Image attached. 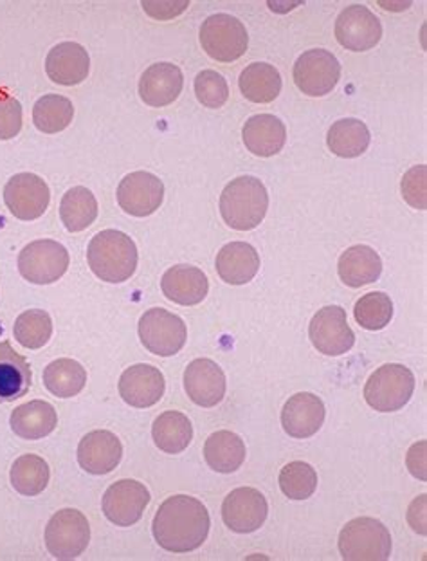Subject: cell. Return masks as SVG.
Segmentation results:
<instances>
[{"mask_svg": "<svg viewBox=\"0 0 427 561\" xmlns=\"http://www.w3.org/2000/svg\"><path fill=\"white\" fill-rule=\"evenodd\" d=\"M242 136L247 150L259 158H270L281 152L287 141L284 123L273 114H258L247 119Z\"/></svg>", "mask_w": 427, "mask_h": 561, "instance_id": "obj_26", "label": "cell"}, {"mask_svg": "<svg viewBox=\"0 0 427 561\" xmlns=\"http://www.w3.org/2000/svg\"><path fill=\"white\" fill-rule=\"evenodd\" d=\"M240 91L250 102H275L281 91V77L278 69L270 64H251L245 67L239 80Z\"/></svg>", "mask_w": 427, "mask_h": 561, "instance_id": "obj_31", "label": "cell"}, {"mask_svg": "<svg viewBox=\"0 0 427 561\" xmlns=\"http://www.w3.org/2000/svg\"><path fill=\"white\" fill-rule=\"evenodd\" d=\"M51 192L44 179L35 174H16L5 183L4 203L16 219L35 220L46 214Z\"/></svg>", "mask_w": 427, "mask_h": 561, "instance_id": "obj_13", "label": "cell"}, {"mask_svg": "<svg viewBox=\"0 0 427 561\" xmlns=\"http://www.w3.org/2000/svg\"><path fill=\"white\" fill-rule=\"evenodd\" d=\"M13 336L24 348L36 351L44 347L53 336V320L49 312L42 309L22 312L13 325Z\"/></svg>", "mask_w": 427, "mask_h": 561, "instance_id": "obj_37", "label": "cell"}, {"mask_svg": "<svg viewBox=\"0 0 427 561\" xmlns=\"http://www.w3.org/2000/svg\"><path fill=\"white\" fill-rule=\"evenodd\" d=\"M161 289L170 301L178 306H197L208 296V276L199 267L178 264L164 273Z\"/></svg>", "mask_w": 427, "mask_h": 561, "instance_id": "obj_23", "label": "cell"}, {"mask_svg": "<svg viewBox=\"0 0 427 561\" xmlns=\"http://www.w3.org/2000/svg\"><path fill=\"white\" fill-rule=\"evenodd\" d=\"M200 44L204 51L217 61H234L244 57L250 46V36L244 24L234 16L219 13L206 19L200 27Z\"/></svg>", "mask_w": 427, "mask_h": 561, "instance_id": "obj_8", "label": "cell"}, {"mask_svg": "<svg viewBox=\"0 0 427 561\" xmlns=\"http://www.w3.org/2000/svg\"><path fill=\"white\" fill-rule=\"evenodd\" d=\"M49 465L38 455H22L11 466V485L22 496L41 495L49 484Z\"/></svg>", "mask_w": 427, "mask_h": 561, "instance_id": "obj_35", "label": "cell"}, {"mask_svg": "<svg viewBox=\"0 0 427 561\" xmlns=\"http://www.w3.org/2000/svg\"><path fill=\"white\" fill-rule=\"evenodd\" d=\"M139 340L155 356H175L188 340V329L183 318L155 307L139 320Z\"/></svg>", "mask_w": 427, "mask_h": 561, "instance_id": "obj_7", "label": "cell"}, {"mask_svg": "<svg viewBox=\"0 0 427 561\" xmlns=\"http://www.w3.org/2000/svg\"><path fill=\"white\" fill-rule=\"evenodd\" d=\"M69 267V251L57 240H35L19 255V271L31 284L47 286L60 280Z\"/></svg>", "mask_w": 427, "mask_h": 561, "instance_id": "obj_9", "label": "cell"}, {"mask_svg": "<svg viewBox=\"0 0 427 561\" xmlns=\"http://www.w3.org/2000/svg\"><path fill=\"white\" fill-rule=\"evenodd\" d=\"M183 71L170 61H159L148 67L139 80V96L150 107H166L183 92Z\"/></svg>", "mask_w": 427, "mask_h": 561, "instance_id": "obj_21", "label": "cell"}, {"mask_svg": "<svg viewBox=\"0 0 427 561\" xmlns=\"http://www.w3.org/2000/svg\"><path fill=\"white\" fill-rule=\"evenodd\" d=\"M269 195L259 179L244 175L234 179L220 195V214L233 230L250 231L264 220Z\"/></svg>", "mask_w": 427, "mask_h": 561, "instance_id": "obj_3", "label": "cell"}, {"mask_svg": "<svg viewBox=\"0 0 427 561\" xmlns=\"http://www.w3.org/2000/svg\"><path fill=\"white\" fill-rule=\"evenodd\" d=\"M426 167H415L402 179L404 199L417 209H426Z\"/></svg>", "mask_w": 427, "mask_h": 561, "instance_id": "obj_42", "label": "cell"}, {"mask_svg": "<svg viewBox=\"0 0 427 561\" xmlns=\"http://www.w3.org/2000/svg\"><path fill=\"white\" fill-rule=\"evenodd\" d=\"M22 130V105L13 96H0V141L16 138Z\"/></svg>", "mask_w": 427, "mask_h": 561, "instance_id": "obj_41", "label": "cell"}, {"mask_svg": "<svg viewBox=\"0 0 427 561\" xmlns=\"http://www.w3.org/2000/svg\"><path fill=\"white\" fill-rule=\"evenodd\" d=\"M195 94L204 107L220 108L228 102L229 88L224 77L217 71H203L195 78Z\"/></svg>", "mask_w": 427, "mask_h": 561, "instance_id": "obj_40", "label": "cell"}, {"mask_svg": "<svg viewBox=\"0 0 427 561\" xmlns=\"http://www.w3.org/2000/svg\"><path fill=\"white\" fill-rule=\"evenodd\" d=\"M415 392V376L409 368L390 363L377 368L365 387V399L371 409L382 414L404 409Z\"/></svg>", "mask_w": 427, "mask_h": 561, "instance_id": "obj_5", "label": "cell"}, {"mask_svg": "<svg viewBox=\"0 0 427 561\" xmlns=\"http://www.w3.org/2000/svg\"><path fill=\"white\" fill-rule=\"evenodd\" d=\"M204 459L217 473H234L245 460V444L239 435L220 430L204 444Z\"/></svg>", "mask_w": 427, "mask_h": 561, "instance_id": "obj_29", "label": "cell"}, {"mask_svg": "<svg viewBox=\"0 0 427 561\" xmlns=\"http://www.w3.org/2000/svg\"><path fill=\"white\" fill-rule=\"evenodd\" d=\"M259 270L258 251L247 242L226 244L217 255V273L231 286H244Z\"/></svg>", "mask_w": 427, "mask_h": 561, "instance_id": "obj_25", "label": "cell"}, {"mask_svg": "<svg viewBox=\"0 0 427 561\" xmlns=\"http://www.w3.org/2000/svg\"><path fill=\"white\" fill-rule=\"evenodd\" d=\"M339 552L346 561H384L392 554V536L381 522L361 516L343 527Z\"/></svg>", "mask_w": 427, "mask_h": 561, "instance_id": "obj_4", "label": "cell"}, {"mask_svg": "<svg viewBox=\"0 0 427 561\" xmlns=\"http://www.w3.org/2000/svg\"><path fill=\"white\" fill-rule=\"evenodd\" d=\"M33 373L26 357L10 342L0 343V403H13L30 392Z\"/></svg>", "mask_w": 427, "mask_h": 561, "instance_id": "obj_24", "label": "cell"}, {"mask_svg": "<svg viewBox=\"0 0 427 561\" xmlns=\"http://www.w3.org/2000/svg\"><path fill=\"white\" fill-rule=\"evenodd\" d=\"M209 513L194 496H170L159 505L152 533L159 547L169 552H192L208 538Z\"/></svg>", "mask_w": 427, "mask_h": 561, "instance_id": "obj_1", "label": "cell"}, {"mask_svg": "<svg viewBox=\"0 0 427 561\" xmlns=\"http://www.w3.org/2000/svg\"><path fill=\"white\" fill-rule=\"evenodd\" d=\"M91 541V526L78 510H61L46 527V547L53 558L60 561L82 557Z\"/></svg>", "mask_w": 427, "mask_h": 561, "instance_id": "obj_6", "label": "cell"}, {"mask_svg": "<svg viewBox=\"0 0 427 561\" xmlns=\"http://www.w3.org/2000/svg\"><path fill=\"white\" fill-rule=\"evenodd\" d=\"M86 261L100 280L122 284L136 273L138 248L123 231H100L89 244Z\"/></svg>", "mask_w": 427, "mask_h": 561, "instance_id": "obj_2", "label": "cell"}, {"mask_svg": "<svg viewBox=\"0 0 427 561\" xmlns=\"http://www.w3.org/2000/svg\"><path fill=\"white\" fill-rule=\"evenodd\" d=\"M91 71V58L85 47L77 42H61L53 47L46 58L47 77L58 85H78Z\"/></svg>", "mask_w": 427, "mask_h": 561, "instance_id": "obj_22", "label": "cell"}, {"mask_svg": "<svg viewBox=\"0 0 427 561\" xmlns=\"http://www.w3.org/2000/svg\"><path fill=\"white\" fill-rule=\"evenodd\" d=\"M122 457V440L108 430L91 432L78 444V462L86 473H111L119 466Z\"/></svg>", "mask_w": 427, "mask_h": 561, "instance_id": "obj_19", "label": "cell"}, {"mask_svg": "<svg viewBox=\"0 0 427 561\" xmlns=\"http://www.w3.org/2000/svg\"><path fill=\"white\" fill-rule=\"evenodd\" d=\"M184 388L195 404L211 409L224 399V370L211 359H195L184 373Z\"/></svg>", "mask_w": 427, "mask_h": 561, "instance_id": "obj_18", "label": "cell"}, {"mask_svg": "<svg viewBox=\"0 0 427 561\" xmlns=\"http://www.w3.org/2000/svg\"><path fill=\"white\" fill-rule=\"evenodd\" d=\"M337 271L346 286L362 287L379 280L382 261L370 245H351L343 253Z\"/></svg>", "mask_w": 427, "mask_h": 561, "instance_id": "obj_28", "label": "cell"}, {"mask_svg": "<svg viewBox=\"0 0 427 561\" xmlns=\"http://www.w3.org/2000/svg\"><path fill=\"white\" fill-rule=\"evenodd\" d=\"M325 423V404L309 392L296 393L285 403L281 426L295 439H309Z\"/></svg>", "mask_w": 427, "mask_h": 561, "instance_id": "obj_20", "label": "cell"}, {"mask_svg": "<svg viewBox=\"0 0 427 561\" xmlns=\"http://www.w3.org/2000/svg\"><path fill=\"white\" fill-rule=\"evenodd\" d=\"M280 488L290 501H307L318 488V473L307 462H290L281 470Z\"/></svg>", "mask_w": 427, "mask_h": 561, "instance_id": "obj_39", "label": "cell"}, {"mask_svg": "<svg viewBox=\"0 0 427 561\" xmlns=\"http://www.w3.org/2000/svg\"><path fill=\"white\" fill-rule=\"evenodd\" d=\"M74 118V107L69 98L60 94H46L33 107V123L44 134L66 130Z\"/></svg>", "mask_w": 427, "mask_h": 561, "instance_id": "obj_36", "label": "cell"}, {"mask_svg": "<svg viewBox=\"0 0 427 561\" xmlns=\"http://www.w3.org/2000/svg\"><path fill=\"white\" fill-rule=\"evenodd\" d=\"M164 199V184L150 172H132L117 186V203L123 211L134 217L155 214Z\"/></svg>", "mask_w": 427, "mask_h": 561, "instance_id": "obj_14", "label": "cell"}, {"mask_svg": "<svg viewBox=\"0 0 427 561\" xmlns=\"http://www.w3.org/2000/svg\"><path fill=\"white\" fill-rule=\"evenodd\" d=\"M164 376L153 365H134L119 378V396L134 409H150L164 396Z\"/></svg>", "mask_w": 427, "mask_h": 561, "instance_id": "obj_17", "label": "cell"}, {"mask_svg": "<svg viewBox=\"0 0 427 561\" xmlns=\"http://www.w3.org/2000/svg\"><path fill=\"white\" fill-rule=\"evenodd\" d=\"M354 317L367 331H381L393 318V301L386 293H368L357 300Z\"/></svg>", "mask_w": 427, "mask_h": 561, "instance_id": "obj_38", "label": "cell"}, {"mask_svg": "<svg viewBox=\"0 0 427 561\" xmlns=\"http://www.w3.org/2000/svg\"><path fill=\"white\" fill-rule=\"evenodd\" d=\"M342 78V64L331 51L311 49L295 66V82L307 96H325Z\"/></svg>", "mask_w": 427, "mask_h": 561, "instance_id": "obj_10", "label": "cell"}, {"mask_svg": "<svg viewBox=\"0 0 427 561\" xmlns=\"http://www.w3.org/2000/svg\"><path fill=\"white\" fill-rule=\"evenodd\" d=\"M142 10L147 11L148 15L159 21H170L173 16L181 15L189 2H142Z\"/></svg>", "mask_w": 427, "mask_h": 561, "instance_id": "obj_43", "label": "cell"}, {"mask_svg": "<svg viewBox=\"0 0 427 561\" xmlns=\"http://www.w3.org/2000/svg\"><path fill=\"white\" fill-rule=\"evenodd\" d=\"M10 424L11 430L21 439H44L57 428V410L47 401H30L15 409L11 414Z\"/></svg>", "mask_w": 427, "mask_h": 561, "instance_id": "obj_27", "label": "cell"}, {"mask_svg": "<svg viewBox=\"0 0 427 561\" xmlns=\"http://www.w3.org/2000/svg\"><path fill=\"white\" fill-rule=\"evenodd\" d=\"M60 219L71 233L86 230L97 219V201L91 190L83 186L69 190L61 197Z\"/></svg>", "mask_w": 427, "mask_h": 561, "instance_id": "obj_34", "label": "cell"}, {"mask_svg": "<svg viewBox=\"0 0 427 561\" xmlns=\"http://www.w3.org/2000/svg\"><path fill=\"white\" fill-rule=\"evenodd\" d=\"M336 38L348 51H370L381 42V21L365 5H350L337 16Z\"/></svg>", "mask_w": 427, "mask_h": 561, "instance_id": "obj_16", "label": "cell"}, {"mask_svg": "<svg viewBox=\"0 0 427 561\" xmlns=\"http://www.w3.org/2000/svg\"><path fill=\"white\" fill-rule=\"evenodd\" d=\"M269 513L265 496L255 488L231 491L222 504V520L231 531L250 535L264 526Z\"/></svg>", "mask_w": 427, "mask_h": 561, "instance_id": "obj_15", "label": "cell"}, {"mask_svg": "<svg viewBox=\"0 0 427 561\" xmlns=\"http://www.w3.org/2000/svg\"><path fill=\"white\" fill-rule=\"evenodd\" d=\"M150 504V491L138 480H119L111 485L103 495V515L117 527H130L138 524L142 513Z\"/></svg>", "mask_w": 427, "mask_h": 561, "instance_id": "obj_11", "label": "cell"}, {"mask_svg": "<svg viewBox=\"0 0 427 561\" xmlns=\"http://www.w3.org/2000/svg\"><path fill=\"white\" fill-rule=\"evenodd\" d=\"M152 437L155 446L164 454H183L194 439V426L186 415L172 410L153 421Z\"/></svg>", "mask_w": 427, "mask_h": 561, "instance_id": "obj_30", "label": "cell"}, {"mask_svg": "<svg viewBox=\"0 0 427 561\" xmlns=\"http://www.w3.org/2000/svg\"><path fill=\"white\" fill-rule=\"evenodd\" d=\"M420 457H417V448L413 446L407 454V468L412 471L417 479L426 480V448L420 451Z\"/></svg>", "mask_w": 427, "mask_h": 561, "instance_id": "obj_44", "label": "cell"}, {"mask_svg": "<svg viewBox=\"0 0 427 561\" xmlns=\"http://www.w3.org/2000/svg\"><path fill=\"white\" fill-rule=\"evenodd\" d=\"M309 336L312 345L325 356H342L356 343V334L348 325L346 311L339 306L323 307L318 311L309 327Z\"/></svg>", "mask_w": 427, "mask_h": 561, "instance_id": "obj_12", "label": "cell"}, {"mask_svg": "<svg viewBox=\"0 0 427 561\" xmlns=\"http://www.w3.org/2000/svg\"><path fill=\"white\" fill-rule=\"evenodd\" d=\"M86 383V370L69 357L49 363L44 370V385L47 390L60 399L74 398L82 392Z\"/></svg>", "mask_w": 427, "mask_h": 561, "instance_id": "obj_33", "label": "cell"}, {"mask_svg": "<svg viewBox=\"0 0 427 561\" xmlns=\"http://www.w3.org/2000/svg\"><path fill=\"white\" fill-rule=\"evenodd\" d=\"M371 136L361 119L346 118L332 125L326 144L339 158H359L370 147Z\"/></svg>", "mask_w": 427, "mask_h": 561, "instance_id": "obj_32", "label": "cell"}]
</instances>
